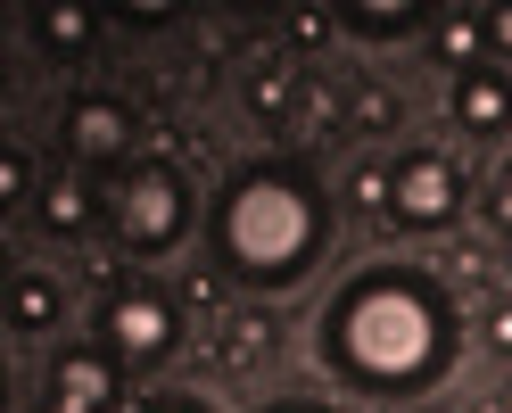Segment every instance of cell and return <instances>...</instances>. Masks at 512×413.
<instances>
[{"label": "cell", "mask_w": 512, "mask_h": 413, "mask_svg": "<svg viewBox=\"0 0 512 413\" xmlns=\"http://www.w3.org/2000/svg\"><path fill=\"white\" fill-rule=\"evenodd\" d=\"M347 25H356V34H405L413 9H347Z\"/></svg>", "instance_id": "14"}, {"label": "cell", "mask_w": 512, "mask_h": 413, "mask_svg": "<svg viewBox=\"0 0 512 413\" xmlns=\"http://www.w3.org/2000/svg\"><path fill=\"white\" fill-rule=\"evenodd\" d=\"M479 25H488V42H496V50L512 58V9H496V17H479Z\"/></svg>", "instance_id": "18"}, {"label": "cell", "mask_w": 512, "mask_h": 413, "mask_svg": "<svg viewBox=\"0 0 512 413\" xmlns=\"http://www.w3.org/2000/svg\"><path fill=\"white\" fill-rule=\"evenodd\" d=\"M265 413H331V405H298V397H290V405H265Z\"/></svg>", "instance_id": "21"}, {"label": "cell", "mask_w": 512, "mask_h": 413, "mask_svg": "<svg viewBox=\"0 0 512 413\" xmlns=\"http://www.w3.org/2000/svg\"><path fill=\"white\" fill-rule=\"evenodd\" d=\"M141 413H207L199 397H157V405H141Z\"/></svg>", "instance_id": "20"}, {"label": "cell", "mask_w": 512, "mask_h": 413, "mask_svg": "<svg viewBox=\"0 0 512 413\" xmlns=\"http://www.w3.org/2000/svg\"><path fill=\"white\" fill-rule=\"evenodd\" d=\"M116 232L141 248V257H157V248H174V232H182V182L166 174V166H141L133 182L116 190Z\"/></svg>", "instance_id": "5"}, {"label": "cell", "mask_w": 512, "mask_h": 413, "mask_svg": "<svg viewBox=\"0 0 512 413\" xmlns=\"http://www.w3.org/2000/svg\"><path fill=\"white\" fill-rule=\"evenodd\" d=\"M455 124H463V133H504V124H512V75L471 67L455 83Z\"/></svg>", "instance_id": "7"}, {"label": "cell", "mask_w": 512, "mask_h": 413, "mask_svg": "<svg viewBox=\"0 0 512 413\" xmlns=\"http://www.w3.org/2000/svg\"><path fill=\"white\" fill-rule=\"evenodd\" d=\"M42 42L50 50H83L91 42V17L83 9H42Z\"/></svg>", "instance_id": "12"}, {"label": "cell", "mask_w": 512, "mask_h": 413, "mask_svg": "<svg viewBox=\"0 0 512 413\" xmlns=\"http://www.w3.org/2000/svg\"><path fill=\"white\" fill-rule=\"evenodd\" d=\"M124 141H133V116H124L116 100L67 108V157H124Z\"/></svg>", "instance_id": "8"}, {"label": "cell", "mask_w": 512, "mask_h": 413, "mask_svg": "<svg viewBox=\"0 0 512 413\" xmlns=\"http://www.w3.org/2000/svg\"><path fill=\"white\" fill-rule=\"evenodd\" d=\"M323 199H314V182L298 166H281V157H265V166H240L232 182H223L215 199V265L256 281V290H290V281L323 257Z\"/></svg>", "instance_id": "2"}, {"label": "cell", "mask_w": 512, "mask_h": 413, "mask_svg": "<svg viewBox=\"0 0 512 413\" xmlns=\"http://www.w3.org/2000/svg\"><path fill=\"white\" fill-rule=\"evenodd\" d=\"M265 347H273V323H265V314H240V323L223 331V364L248 372V364H265Z\"/></svg>", "instance_id": "10"}, {"label": "cell", "mask_w": 512, "mask_h": 413, "mask_svg": "<svg viewBox=\"0 0 512 413\" xmlns=\"http://www.w3.org/2000/svg\"><path fill=\"white\" fill-rule=\"evenodd\" d=\"M496 413H512V389H504V397H496Z\"/></svg>", "instance_id": "22"}, {"label": "cell", "mask_w": 512, "mask_h": 413, "mask_svg": "<svg viewBox=\"0 0 512 413\" xmlns=\"http://www.w3.org/2000/svg\"><path fill=\"white\" fill-rule=\"evenodd\" d=\"M323 364L364 397H422L455 364V306L430 273L372 265L323 314Z\"/></svg>", "instance_id": "1"}, {"label": "cell", "mask_w": 512, "mask_h": 413, "mask_svg": "<svg viewBox=\"0 0 512 413\" xmlns=\"http://www.w3.org/2000/svg\"><path fill=\"white\" fill-rule=\"evenodd\" d=\"M58 306H67V298H58V281H50V273H17V298H9L17 331H50V323H58Z\"/></svg>", "instance_id": "9"}, {"label": "cell", "mask_w": 512, "mask_h": 413, "mask_svg": "<svg viewBox=\"0 0 512 413\" xmlns=\"http://www.w3.org/2000/svg\"><path fill=\"white\" fill-rule=\"evenodd\" d=\"M116 405V356H91V347H67L50 364L42 413H108Z\"/></svg>", "instance_id": "6"}, {"label": "cell", "mask_w": 512, "mask_h": 413, "mask_svg": "<svg viewBox=\"0 0 512 413\" xmlns=\"http://www.w3.org/2000/svg\"><path fill=\"white\" fill-rule=\"evenodd\" d=\"M100 331H108V356L116 364H166L174 339H182L166 290H149V281H124V290L108 298V314H100Z\"/></svg>", "instance_id": "3"}, {"label": "cell", "mask_w": 512, "mask_h": 413, "mask_svg": "<svg viewBox=\"0 0 512 413\" xmlns=\"http://www.w3.org/2000/svg\"><path fill=\"white\" fill-rule=\"evenodd\" d=\"M496 224L512 232V166H504V182H496Z\"/></svg>", "instance_id": "19"}, {"label": "cell", "mask_w": 512, "mask_h": 413, "mask_svg": "<svg viewBox=\"0 0 512 413\" xmlns=\"http://www.w3.org/2000/svg\"><path fill=\"white\" fill-rule=\"evenodd\" d=\"M83 215H91L83 182H50L42 190V232H83Z\"/></svg>", "instance_id": "11"}, {"label": "cell", "mask_w": 512, "mask_h": 413, "mask_svg": "<svg viewBox=\"0 0 512 413\" xmlns=\"http://www.w3.org/2000/svg\"><path fill=\"white\" fill-rule=\"evenodd\" d=\"M479 42H488V25H479V17H446V34H438V58H455V67H463V58H471Z\"/></svg>", "instance_id": "13"}, {"label": "cell", "mask_w": 512, "mask_h": 413, "mask_svg": "<svg viewBox=\"0 0 512 413\" xmlns=\"http://www.w3.org/2000/svg\"><path fill=\"white\" fill-rule=\"evenodd\" d=\"M356 124H372V133H380V124H389V100H380V91H364V100H356Z\"/></svg>", "instance_id": "17"}, {"label": "cell", "mask_w": 512, "mask_h": 413, "mask_svg": "<svg viewBox=\"0 0 512 413\" xmlns=\"http://www.w3.org/2000/svg\"><path fill=\"white\" fill-rule=\"evenodd\" d=\"M281 108H290V83H281V75H256V116H281Z\"/></svg>", "instance_id": "15"}, {"label": "cell", "mask_w": 512, "mask_h": 413, "mask_svg": "<svg viewBox=\"0 0 512 413\" xmlns=\"http://www.w3.org/2000/svg\"><path fill=\"white\" fill-rule=\"evenodd\" d=\"M455 199H463V182H455V166H446L438 149H413V157L389 166V224L438 232L446 215H455Z\"/></svg>", "instance_id": "4"}, {"label": "cell", "mask_w": 512, "mask_h": 413, "mask_svg": "<svg viewBox=\"0 0 512 413\" xmlns=\"http://www.w3.org/2000/svg\"><path fill=\"white\" fill-rule=\"evenodd\" d=\"M0 199H9V207L25 199V157H17V149H9V157H0Z\"/></svg>", "instance_id": "16"}]
</instances>
